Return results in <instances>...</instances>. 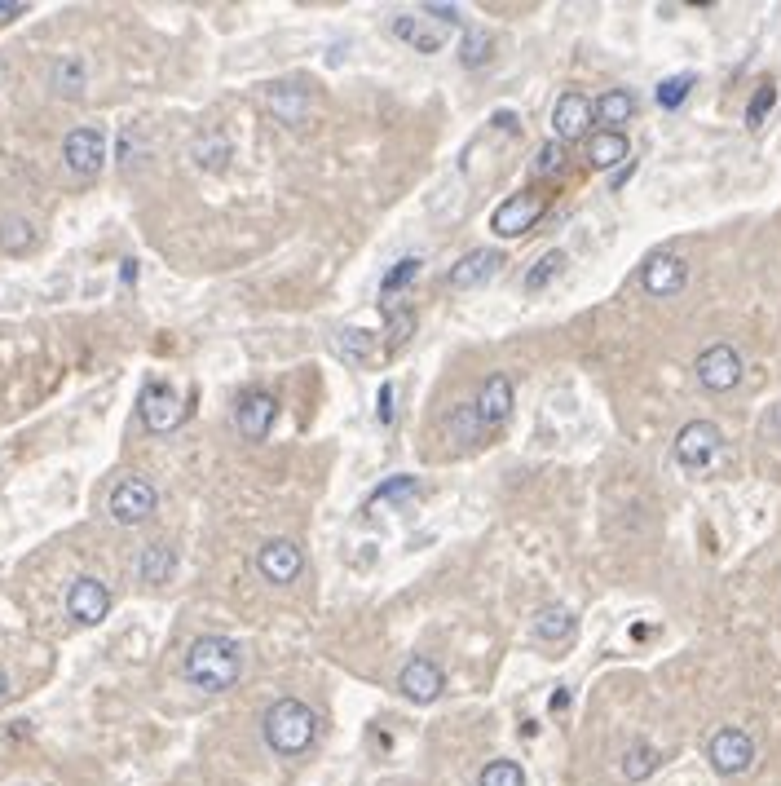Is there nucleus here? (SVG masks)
I'll return each instance as SVG.
<instances>
[{
	"instance_id": "nucleus-1",
	"label": "nucleus",
	"mask_w": 781,
	"mask_h": 786,
	"mask_svg": "<svg viewBox=\"0 0 781 786\" xmlns=\"http://www.w3.org/2000/svg\"><path fill=\"white\" fill-rule=\"evenodd\" d=\"M239 676H243V650L230 636L217 632L199 636L186 650V681L203 689V694H226V689L239 685Z\"/></svg>"
},
{
	"instance_id": "nucleus-2",
	"label": "nucleus",
	"mask_w": 781,
	"mask_h": 786,
	"mask_svg": "<svg viewBox=\"0 0 781 786\" xmlns=\"http://www.w3.org/2000/svg\"><path fill=\"white\" fill-rule=\"evenodd\" d=\"M261 734L274 756H301L318 738V711L301 703V698H278V703L265 711Z\"/></svg>"
},
{
	"instance_id": "nucleus-3",
	"label": "nucleus",
	"mask_w": 781,
	"mask_h": 786,
	"mask_svg": "<svg viewBox=\"0 0 781 786\" xmlns=\"http://www.w3.org/2000/svg\"><path fill=\"white\" fill-rule=\"evenodd\" d=\"M720 446H724L720 424H711V420H689V424H684V429L676 433V460H680V469L702 473V469H711V464H715Z\"/></svg>"
},
{
	"instance_id": "nucleus-4",
	"label": "nucleus",
	"mask_w": 781,
	"mask_h": 786,
	"mask_svg": "<svg viewBox=\"0 0 781 786\" xmlns=\"http://www.w3.org/2000/svg\"><path fill=\"white\" fill-rule=\"evenodd\" d=\"M706 760H711V769L720 773V778H737V773H746L755 764V742L746 729H715L711 742H706Z\"/></svg>"
},
{
	"instance_id": "nucleus-5",
	"label": "nucleus",
	"mask_w": 781,
	"mask_h": 786,
	"mask_svg": "<svg viewBox=\"0 0 781 786\" xmlns=\"http://www.w3.org/2000/svg\"><path fill=\"white\" fill-rule=\"evenodd\" d=\"M155 504H159V495L146 477H124V482H115L111 499H106V508H111V517L120 526H142L155 513Z\"/></svg>"
},
{
	"instance_id": "nucleus-6",
	"label": "nucleus",
	"mask_w": 781,
	"mask_h": 786,
	"mask_svg": "<svg viewBox=\"0 0 781 786\" xmlns=\"http://www.w3.org/2000/svg\"><path fill=\"white\" fill-rule=\"evenodd\" d=\"M62 164H67L76 177H98L102 164H106V133L93 129V124L71 129L67 142H62Z\"/></svg>"
},
{
	"instance_id": "nucleus-7",
	"label": "nucleus",
	"mask_w": 781,
	"mask_h": 786,
	"mask_svg": "<svg viewBox=\"0 0 781 786\" xmlns=\"http://www.w3.org/2000/svg\"><path fill=\"white\" fill-rule=\"evenodd\" d=\"M698 385L711 389V393H729L742 385V354L733 345H711L698 354Z\"/></svg>"
},
{
	"instance_id": "nucleus-8",
	"label": "nucleus",
	"mask_w": 781,
	"mask_h": 786,
	"mask_svg": "<svg viewBox=\"0 0 781 786\" xmlns=\"http://www.w3.org/2000/svg\"><path fill=\"white\" fill-rule=\"evenodd\" d=\"M67 614L76 623H84V628L102 623L106 614H111V588H106L102 579H93V575H80L67 588Z\"/></svg>"
},
{
	"instance_id": "nucleus-9",
	"label": "nucleus",
	"mask_w": 781,
	"mask_h": 786,
	"mask_svg": "<svg viewBox=\"0 0 781 786\" xmlns=\"http://www.w3.org/2000/svg\"><path fill=\"white\" fill-rule=\"evenodd\" d=\"M398 689H402L406 703L429 707V703H437V698H442L446 676H442V667H437L433 658H411V663L402 667V676H398Z\"/></svg>"
},
{
	"instance_id": "nucleus-10",
	"label": "nucleus",
	"mask_w": 781,
	"mask_h": 786,
	"mask_svg": "<svg viewBox=\"0 0 781 786\" xmlns=\"http://www.w3.org/2000/svg\"><path fill=\"white\" fill-rule=\"evenodd\" d=\"M256 570L270 583H292L305 570V552L296 539H270V544H261V552H256Z\"/></svg>"
},
{
	"instance_id": "nucleus-11",
	"label": "nucleus",
	"mask_w": 781,
	"mask_h": 786,
	"mask_svg": "<svg viewBox=\"0 0 781 786\" xmlns=\"http://www.w3.org/2000/svg\"><path fill=\"white\" fill-rule=\"evenodd\" d=\"M181 420H186V402H181L168 385L155 380V385L142 389V424L151 433H173Z\"/></svg>"
},
{
	"instance_id": "nucleus-12",
	"label": "nucleus",
	"mask_w": 781,
	"mask_h": 786,
	"mask_svg": "<svg viewBox=\"0 0 781 786\" xmlns=\"http://www.w3.org/2000/svg\"><path fill=\"white\" fill-rule=\"evenodd\" d=\"M592 115H596V106L583 98V93H561L556 98V106H552V137L556 142H579V137L592 129Z\"/></svg>"
},
{
	"instance_id": "nucleus-13",
	"label": "nucleus",
	"mask_w": 781,
	"mask_h": 786,
	"mask_svg": "<svg viewBox=\"0 0 781 786\" xmlns=\"http://www.w3.org/2000/svg\"><path fill=\"white\" fill-rule=\"evenodd\" d=\"M640 283H645L649 296H680L684 283H689V261L676 257V252H658V257L645 261Z\"/></svg>"
},
{
	"instance_id": "nucleus-14",
	"label": "nucleus",
	"mask_w": 781,
	"mask_h": 786,
	"mask_svg": "<svg viewBox=\"0 0 781 786\" xmlns=\"http://www.w3.org/2000/svg\"><path fill=\"white\" fill-rule=\"evenodd\" d=\"M274 416H278V402H274V393H265V389H252L234 402V424H239V433L252 442H261L265 433L274 429Z\"/></svg>"
},
{
	"instance_id": "nucleus-15",
	"label": "nucleus",
	"mask_w": 781,
	"mask_h": 786,
	"mask_svg": "<svg viewBox=\"0 0 781 786\" xmlns=\"http://www.w3.org/2000/svg\"><path fill=\"white\" fill-rule=\"evenodd\" d=\"M539 217H543L539 195H508L504 204L495 208V217H490V230H495L499 239H512V235H521V230H530Z\"/></svg>"
},
{
	"instance_id": "nucleus-16",
	"label": "nucleus",
	"mask_w": 781,
	"mask_h": 786,
	"mask_svg": "<svg viewBox=\"0 0 781 786\" xmlns=\"http://www.w3.org/2000/svg\"><path fill=\"white\" fill-rule=\"evenodd\" d=\"M499 265H504V257H499V252L477 248V252H468L464 261H455V265H451L446 283H451V292H473V288H486V283L499 274Z\"/></svg>"
},
{
	"instance_id": "nucleus-17",
	"label": "nucleus",
	"mask_w": 781,
	"mask_h": 786,
	"mask_svg": "<svg viewBox=\"0 0 781 786\" xmlns=\"http://www.w3.org/2000/svg\"><path fill=\"white\" fill-rule=\"evenodd\" d=\"M512 416V380L508 376H490L486 385H481L477 393V407H473V420L481 424V429H495V424H504Z\"/></svg>"
},
{
	"instance_id": "nucleus-18",
	"label": "nucleus",
	"mask_w": 781,
	"mask_h": 786,
	"mask_svg": "<svg viewBox=\"0 0 781 786\" xmlns=\"http://www.w3.org/2000/svg\"><path fill=\"white\" fill-rule=\"evenodd\" d=\"M393 36L420 53H437L446 45V27H437L433 18H424V14H393Z\"/></svg>"
},
{
	"instance_id": "nucleus-19",
	"label": "nucleus",
	"mask_w": 781,
	"mask_h": 786,
	"mask_svg": "<svg viewBox=\"0 0 781 786\" xmlns=\"http://www.w3.org/2000/svg\"><path fill=\"white\" fill-rule=\"evenodd\" d=\"M627 155H631V142L618 129H601V133L587 137V164L601 168V173L605 168H618Z\"/></svg>"
},
{
	"instance_id": "nucleus-20",
	"label": "nucleus",
	"mask_w": 781,
	"mask_h": 786,
	"mask_svg": "<svg viewBox=\"0 0 781 786\" xmlns=\"http://www.w3.org/2000/svg\"><path fill=\"white\" fill-rule=\"evenodd\" d=\"M574 628H579V623H574V614L565 610V605H543V610L534 614V636L548 645H565L574 636Z\"/></svg>"
},
{
	"instance_id": "nucleus-21",
	"label": "nucleus",
	"mask_w": 781,
	"mask_h": 786,
	"mask_svg": "<svg viewBox=\"0 0 781 786\" xmlns=\"http://www.w3.org/2000/svg\"><path fill=\"white\" fill-rule=\"evenodd\" d=\"M565 265H570V257H565L561 248L543 252V257H539V261H534L530 270H526V279H521V292H530V296H534V292L552 288V283H556V279H561V274H565Z\"/></svg>"
},
{
	"instance_id": "nucleus-22",
	"label": "nucleus",
	"mask_w": 781,
	"mask_h": 786,
	"mask_svg": "<svg viewBox=\"0 0 781 786\" xmlns=\"http://www.w3.org/2000/svg\"><path fill=\"white\" fill-rule=\"evenodd\" d=\"M415 495H420V482H415L411 473H398V477H389V482H380L376 491H371L367 508H402V504H411Z\"/></svg>"
},
{
	"instance_id": "nucleus-23",
	"label": "nucleus",
	"mask_w": 781,
	"mask_h": 786,
	"mask_svg": "<svg viewBox=\"0 0 781 786\" xmlns=\"http://www.w3.org/2000/svg\"><path fill=\"white\" fill-rule=\"evenodd\" d=\"M631 115H636V93L609 89V93H601V98H596V120H601L605 129H618V124L631 120Z\"/></svg>"
},
{
	"instance_id": "nucleus-24",
	"label": "nucleus",
	"mask_w": 781,
	"mask_h": 786,
	"mask_svg": "<svg viewBox=\"0 0 781 786\" xmlns=\"http://www.w3.org/2000/svg\"><path fill=\"white\" fill-rule=\"evenodd\" d=\"M173 566H177V557H173L168 544H146L142 557H137V575H142L146 583H164L168 575H173Z\"/></svg>"
},
{
	"instance_id": "nucleus-25",
	"label": "nucleus",
	"mask_w": 781,
	"mask_h": 786,
	"mask_svg": "<svg viewBox=\"0 0 781 786\" xmlns=\"http://www.w3.org/2000/svg\"><path fill=\"white\" fill-rule=\"evenodd\" d=\"M658 764H662V751L654 747V742H636V747H627V756H623V778L627 782H645Z\"/></svg>"
},
{
	"instance_id": "nucleus-26",
	"label": "nucleus",
	"mask_w": 781,
	"mask_h": 786,
	"mask_svg": "<svg viewBox=\"0 0 781 786\" xmlns=\"http://www.w3.org/2000/svg\"><path fill=\"white\" fill-rule=\"evenodd\" d=\"M336 349L345 358H353V363H367V358L376 354V332H367V327H340Z\"/></svg>"
},
{
	"instance_id": "nucleus-27",
	"label": "nucleus",
	"mask_w": 781,
	"mask_h": 786,
	"mask_svg": "<svg viewBox=\"0 0 781 786\" xmlns=\"http://www.w3.org/2000/svg\"><path fill=\"white\" fill-rule=\"evenodd\" d=\"M53 93H58V98H80L84 93V62L80 58L53 62Z\"/></svg>"
},
{
	"instance_id": "nucleus-28",
	"label": "nucleus",
	"mask_w": 781,
	"mask_h": 786,
	"mask_svg": "<svg viewBox=\"0 0 781 786\" xmlns=\"http://www.w3.org/2000/svg\"><path fill=\"white\" fill-rule=\"evenodd\" d=\"M195 164L208 168V173H221V168L230 164V142L221 133H208L195 142Z\"/></svg>"
},
{
	"instance_id": "nucleus-29",
	"label": "nucleus",
	"mask_w": 781,
	"mask_h": 786,
	"mask_svg": "<svg viewBox=\"0 0 781 786\" xmlns=\"http://www.w3.org/2000/svg\"><path fill=\"white\" fill-rule=\"evenodd\" d=\"M693 84H698V76H693V71H680V76H667V80L658 84V93H654V98H658V106H662V111H680V106H684V98H689V93H693Z\"/></svg>"
},
{
	"instance_id": "nucleus-30",
	"label": "nucleus",
	"mask_w": 781,
	"mask_h": 786,
	"mask_svg": "<svg viewBox=\"0 0 781 786\" xmlns=\"http://www.w3.org/2000/svg\"><path fill=\"white\" fill-rule=\"evenodd\" d=\"M31 243H36V226H31V221H23V217L0 221V248L5 252H27Z\"/></svg>"
},
{
	"instance_id": "nucleus-31",
	"label": "nucleus",
	"mask_w": 781,
	"mask_h": 786,
	"mask_svg": "<svg viewBox=\"0 0 781 786\" xmlns=\"http://www.w3.org/2000/svg\"><path fill=\"white\" fill-rule=\"evenodd\" d=\"M477 786H526V773L512 760H490L486 769L477 773Z\"/></svg>"
},
{
	"instance_id": "nucleus-32",
	"label": "nucleus",
	"mask_w": 781,
	"mask_h": 786,
	"mask_svg": "<svg viewBox=\"0 0 781 786\" xmlns=\"http://www.w3.org/2000/svg\"><path fill=\"white\" fill-rule=\"evenodd\" d=\"M777 106V84L773 80H764L755 89V98H751V106H746V124H751V129H759V124L768 120V111H773Z\"/></svg>"
},
{
	"instance_id": "nucleus-33",
	"label": "nucleus",
	"mask_w": 781,
	"mask_h": 786,
	"mask_svg": "<svg viewBox=\"0 0 781 786\" xmlns=\"http://www.w3.org/2000/svg\"><path fill=\"white\" fill-rule=\"evenodd\" d=\"M415 274H420V257H402V261L393 265V270H389V274H384V279H380V292H384V296L402 292L406 283L415 279Z\"/></svg>"
},
{
	"instance_id": "nucleus-34",
	"label": "nucleus",
	"mask_w": 781,
	"mask_h": 786,
	"mask_svg": "<svg viewBox=\"0 0 781 786\" xmlns=\"http://www.w3.org/2000/svg\"><path fill=\"white\" fill-rule=\"evenodd\" d=\"M486 58H490V36L486 31H468L464 45H459V62H464V67H481Z\"/></svg>"
},
{
	"instance_id": "nucleus-35",
	"label": "nucleus",
	"mask_w": 781,
	"mask_h": 786,
	"mask_svg": "<svg viewBox=\"0 0 781 786\" xmlns=\"http://www.w3.org/2000/svg\"><path fill=\"white\" fill-rule=\"evenodd\" d=\"M561 164H565V146L552 137V142H543V146H539V159H534V173H539V177H552V173H561Z\"/></svg>"
},
{
	"instance_id": "nucleus-36",
	"label": "nucleus",
	"mask_w": 781,
	"mask_h": 786,
	"mask_svg": "<svg viewBox=\"0 0 781 786\" xmlns=\"http://www.w3.org/2000/svg\"><path fill=\"white\" fill-rule=\"evenodd\" d=\"M384 318H389V349L406 345V336L415 332V314H411V310H389Z\"/></svg>"
},
{
	"instance_id": "nucleus-37",
	"label": "nucleus",
	"mask_w": 781,
	"mask_h": 786,
	"mask_svg": "<svg viewBox=\"0 0 781 786\" xmlns=\"http://www.w3.org/2000/svg\"><path fill=\"white\" fill-rule=\"evenodd\" d=\"M420 14H424V18H433L437 27H459V18H464L455 5H424Z\"/></svg>"
},
{
	"instance_id": "nucleus-38",
	"label": "nucleus",
	"mask_w": 781,
	"mask_h": 786,
	"mask_svg": "<svg viewBox=\"0 0 781 786\" xmlns=\"http://www.w3.org/2000/svg\"><path fill=\"white\" fill-rule=\"evenodd\" d=\"M376 420L380 424H393V380H384L380 393H376Z\"/></svg>"
},
{
	"instance_id": "nucleus-39",
	"label": "nucleus",
	"mask_w": 781,
	"mask_h": 786,
	"mask_svg": "<svg viewBox=\"0 0 781 786\" xmlns=\"http://www.w3.org/2000/svg\"><path fill=\"white\" fill-rule=\"evenodd\" d=\"M137 151H142V142H137V133L128 129V133L120 137V164H124V168H133V159H142Z\"/></svg>"
},
{
	"instance_id": "nucleus-40",
	"label": "nucleus",
	"mask_w": 781,
	"mask_h": 786,
	"mask_svg": "<svg viewBox=\"0 0 781 786\" xmlns=\"http://www.w3.org/2000/svg\"><path fill=\"white\" fill-rule=\"evenodd\" d=\"M18 14H27L23 0H0V23H9V18H18Z\"/></svg>"
},
{
	"instance_id": "nucleus-41",
	"label": "nucleus",
	"mask_w": 781,
	"mask_h": 786,
	"mask_svg": "<svg viewBox=\"0 0 781 786\" xmlns=\"http://www.w3.org/2000/svg\"><path fill=\"white\" fill-rule=\"evenodd\" d=\"M120 279H124V283H137V261H133V257L120 265Z\"/></svg>"
},
{
	"instance_id": "nucleus-42",
	"label": "nucleus",
	"mask_w": 781,
	"mask_h": 786,
	"mask_svg": "<svg viewBox=\"0 0 781 786\" xmlns=\"http://www.w3.org/2000/svg\"><path fill=\"white\" fill-rule=\"evenodd\" d=\"M768 433H777V438H781V402L768 411Z\"/></svg>"
},
{
	"instance_id": "nucleus-43",
	"label": "nucleus",
	"mask_w": 781,
	"mask_h": 786,
	"mask_svg": "<svg viewBox=\"0 0 781 786\" xmlns=\"http://www.w3.org/2000/svg\"><path fill=\"white\" fill-rule=\"evenodd\" d=\"M552 711H561V707H570V694H565V689H556V694H552V703H548Z\"/></svg>"
},
{
	"instance_id": "nucleus-44",
	"label": "nucleus",
	"mask_w": 781,
	"mask_h": 786,
	"mask_svg": "<svg viewBox=\"0 0 781 786\" xmlns=\"http://www.w3.org/2000/svg\"><path fill=\"white\" fill-rule=\"evenodd\" d=\"M5 689H9V676H5V667H0V698H5Z\"/></svg>"
}]
</instances>
